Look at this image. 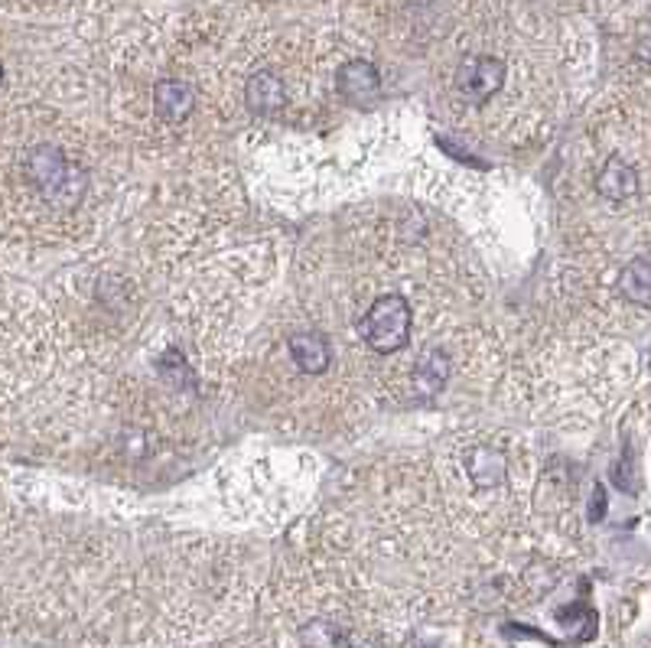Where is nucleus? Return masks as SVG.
<instances>
[{
    "label": "nucleus",
    "mask_w": 651,
    "mask_h": 648,
    "mask_svg": "<svg viewBox=\"0 0 651 648\" xmlns=\"http://www.w3.org/2000/svg\"><path fill=\"white\" fill-rule=\"evenodd\" d=\"M639 55L651 62V23H645L642 30H639Z\"/></svg>",
    "instance_id": "nucleus-12"
},
{
    "label": "nucleus",
    "mask_w": 651,
    "mask_h": 648,
    "mask_svg": "<svg viewBox=\"0 0 651 648\" xmlns=\"http://www.w3.org/2000/svg\"><path fill=\"white\" fill-rule=\"evenodd\" d=\"M358 333L375 355H398L414 336V310L401 294H385L365 310Z\"/></svg>",
    "instance_id": "nucleus-2"
},
{
    "label": "nucleus",
    "mask_w": 651,
    "mask_h": 648,
    "mask_svg": "<svg viewBox=\"0 0 651 648\" xmlns=\"http://www.w3.org/2000/svg\"><path fill=\"white\" fill-rule=\"evenodd\" d=\"M597 193L609 202H629L639 196V173L622 156H609L597 176Z\"/></svg>",
    "instance_id": "nucleus-8"
},
{
    "label": "nucleus",
    "mask_w": 651,
    "mask_h": 648,
    "mask_svg": "<svg viewBox=\"0 0 651 648\" xmlns=\"http://www.w3.org/2000/svg\"><path fill=\"white\" fill-rule=\"evenodd\" d=\"M287 352L294 358V365L301 368L303 375H326L329 365H333V346L323 333H313V330H301V333H291L287 336Z\"/></svg>",
    "instance_id": "nucleus-7"
},
{
    "label": "nucleus",
    "mask_w": 651,
    "mask_h": 648,
    "mask_svg": "<svg viewBox=\"0 0 651 648\" xmlns=\"http://www.w3.org/2000/svg\"><path fill=\"white\" fill-rule=\"evenodd\" d=\"M450 355L444 350H427L417 362H414V372H410V382H414V392L420 398H434L444 392V385L450 382Z\"/></svg>",
    "instance_id": "nucleus-9"
},
{
    "label": "nucleus",
    "mask_w": 651,
    "mask_h": 648,
    "mask_svg": "<svg viewBox=\"0 0 651 648\" xmlns=\"http://www.w3.org/2000/svg\"><path fill=\"white\" fill-rule=\"evenodd\" d=\"M466 476H469V483H472L476 489L489 493V489L505 486V479H508V463L501 459L496 449L476 447L469 449V456H466Z\"/></svg>",
    "instance_id": "nucleus-10"
},
{
    "label": "nucleus",
    "mask_w": 651,
    "mask_h": 648,
    "mask_svg": "<svg viewBox=\"0 0 651 648\" xmlns=\"http://www.w3.org/2000/svg\"><path fill=\"white\" fill-rule=\"evenodd\" d=\"M196 111V92L183 79H160L153 85V114L166 124H180Z\"/></svg>",
    "instance_id": "nucleus-6"
},
{
    "label": "nucleus",
    "mask_w": 651,
    "mask_h": 648,
    "mask_svg": "<svg viewBox=\"0 0 651 648\" xmlns=\"http://www.w3.org/2000/svg\"><path fill=\"white\" fill-rule=\"evenodd\" d=\"M336 92L349 104H368L382 95V75L368 59H352L336 72Z\"/></svg>",
    "instance_id": "nucleus-4"
},
{
    "label": "nucleus",
    "mask_w": 651,
    "mask_h": 648,
    "mask_svg": "<svg viewBox=\"0 0 651 648\" xmlns=\"http://www.w3.org/2000/svg\"><path fill=\"white\" fill-rule=\"evenodd\" d=\"M619 294L635 303V306H651V261L649 257H632L622 274H619Z\"/></svg>",
    "instance_id": "nucleus-11"
},
{
    "label": "nucleus",
    "mask_w": 651,
    "mask_h": 648,
    "mask_svg": "<svg viewBox=\"0 0 651 648\" xmlns=\"http://www.w3.org/2000/svg\"><path fill=\"white\" fill-rule=\"evenodd\" d=\"M245 101H248L251 114L271 121V118H277L287 108V85H284V79L277 72L261 69V72L251 75L248 85H245Z\"/></svg>",
    "instance_id": "nucleus-5"
},
{
    "label": "nucleus",
    "mask_w": 651,
    "mask_h": 648,
    "mask_svg": "<svg viewBox=\"0 0 651 648\" xmlns=\"http://www.w3.org/2000/svg\"><path fill=\"white\" fill-rule=\"evenodd\" d=\"M505 62L499 55H466L452 75V85L469 104H489L505 89Z\"/></svg>",
    "instance_id": "nucleus-3"
},
{
    "label": "nucleus",
    "mask_w": 651,
    "mask_h": 648,
    "mask_svg": "<svg viewBox=\"0 0 651 648\" xmlns=\"http://www.w3.org/2000/svg\"><path fill=\"white\" fill-rule=\"evenodd\" d=\"M23 180L37 190V196L52 209H75L85 200L89 176L82 166L69 160V153L55 144H33L23 153Z\"/></svg>",
    "instance_id": "nucleus-1"
}]
</instances>
